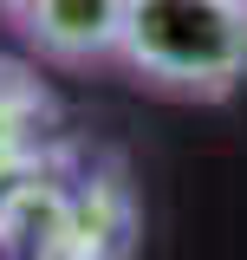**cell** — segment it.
Instances as JSON below:
<instances>
[{
	"mask_svg": "<svg viewBox=\"0 0 247 260\" xmlns=\"http://www.w3.org/2000/svg\"><path fill=\"white\" fill-rule=\"evenodd\" d=\"M123 65L163 91L221 98L247 72V0H130Z\"/></svg>",
	"mask_w": 247,
	"mask_h": 260,
	"instance_id": "1",
	"label": "cell"
},
{
	"mask_svg": "<svg viewBox=\"0 0 247 260\" xmlns=\"http://www.w3.org/2000/svg\"><path fill=\"white\" fill-rule=\"evenodd\" d=\"M20 26L46 59L85 65L123 52V26H130V0H26Z\"/></svg>",
	"mask_w": 247,
	"mask_h": 260,
	"instance_id": "2",
	"label": "cell"
},
{
	"mask_svg": "<svg viewBox=\"0 0 247 260\" xmlns=\"http://www.w3.org/2000/svg\"><path fill=\"white\" fill-rule=\"evenodd\" d=\"M0 7H13V13H20V7H26V0H0Z\"/></svg>",
	"mask_w": 247,
	"mask_h": 260,
	"instance_id": "3",
	"label": "cell"
}]
</instances>
